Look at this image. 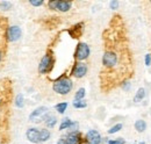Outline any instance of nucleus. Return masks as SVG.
I'll return each mask as SVG.
<instances>
[{"label": "nucleus", "instance_id": "obj_32", "mask_svg": "<svg viewBox=\"0 0 151 144\" xmlns=\"http://www.w3.org/2000/svg\"><path fill=\"white\" fill-rule=\"evenodd\" d=\"M139 144H145V142H139Z\"/></svg>", "mask_w": 151, "mask_h": 144}, {"label": "nucleus", "instance_id": "obj_2", "mask_svg": "<svg viewBox=\"0 0 151 144\" xmlns=\"http://www.w3.org/2000/svg\"><path fill=\"white\" fill-rule=\"evenodd\" d=\"M120 63V55L117 54L116 50H114L112 48H108L105 54L102 56V65L106 70L111 71L114 70Z\"/></svg>", "mask_w": 151, "mask_h": 144}, {"label": "nucleus", "instance_id": "obj_24", "mask_svg": "<svg viewBox=\"0 0 151 144\" xmlns=\"http://www.w3.org/2000/svg\"><path fill=\"white\" fill-rule=\"evenodd\" d=\"M12 8V2L11 1H0V9L2 11H9Z\"/></svg>", "mask_w": 151, "mask_h": 144}, {"label": "nucleus", "instance_id": "obj_29", "mask_svg": "<svg viewBox=\"0 0 151 144\" xmlns=\"http://www.w3.org/2000/svg\"><path fill=\"white\" fill-rule=\"evenodd\" d=\"M119 5H120V2L116 1V0H113V1L109 2V6H111L112 9H117V8H119Z\"/></svg>", "mask_w": 151, "mask_h": 144}, {"label": "nucleus", "instance_id": "obj_31", "mask_svg": "<svg viewBox=\"0 0 151 144\" xmlns=\"http://www.w3.org/2000/svg\"><path fill=\"white\" fill-rule=\"evenodd\" d=\"M2 62V51L0 50V63Z\"/></svg>", "mask_w": 151, "mask_h": 144}, {"label": "nucleus", "instance_id": "obj_3", "mask_svg": "<svg viewBox=\"0 0 151 144\" xmlns=\"http://www.w3.org/2000/svg\"><path fill=\"white\" fill-rule=\"evenodd\" d=\"M73 89V83L70 78H59L52 85V90L59 95H68Z\"/></svg>", "mask_w": 151, "mask_h": 144}, {"label": "nucleus", "instance_id": "obj_28", "mask_svg": "<svg viewBox=\"0 0 151 144\" xmlns=\"http://www.w3.org/2000/svg\"><path fill=\"white\" fill-rule=\"evenodd\" d=\"M144 63L147 66H150L151 65V54H147L144 57Z\"/></svg>", "mask_w": 151, "mask_h": 144}, {"label": "nucleus", "instance_id": "obj_19", "mask_svg": "<svg viewBox=\"0 0 151 144\" xmlns=\"http://www.w3.org/2000/svg\"><path fill=\"white\" fill-rule=\"evenodd\" d=\"M69 106V104L68 102H65V101H63V102H59V104H57L56 106H55V109L57 110V113L58 114H64L65 113V110H66V108Z\"/></svg>", "mask_w": 151, "mask_h": 144}, {"label": "nucleus", "instance_id": "obj_14", "mask_svg": "<svg viewBox=\"0 0 151 144\" xmlns=\"http://www.w3.org/2000/svg\"><path fill=\"white\" fill-rule=\"evenodd\" d=\"M43 121L45 122V126L48 127V128H54V127L56 126L57 123V117L56 116H54L51 113H48L44 117H43Z\"/></svg>", "mask_w": 151, "mask_h": 144}, {"label": "nucleus", "instance_id": "obj_20", "mask_svg": "<svg viewBox=\"0 0 151 144\" xmlns=\"http://www.w3.org/2000/svg\"><path fill=\"white\" fill-rule=\"evenodd\" d=\"M85 95H86V91H85V89H84V87H80L79 90L76 92L75 100L76 101H78V100H84Z\"/></svg>", "mask_w": 151, "mask_h": 144}, {"label": "nucleus", "instance_id": "obj_22", "mask_svg": "<svg viewBox=\"0 0 151 144\" xmlns=\"http://www.w3.org/2000/svg\"><path fill=\"white\" fill-rule=\"evenodd\" d=\"M15 106L18 108H22L23 107V105H24V98H23V95L22 94H18L17 95V98H15Z\"/></svg>", "mask_w": 151, "mask_h": 144}, {"label": "nucleus", "instance_id": "obj_30", "mask_svg": "<svg viewBox=\"0 0 151 144\" xmlns=\"http://www.w3.org/2000/svg\"><path fill=\"white\" fill-rule=\"evenodd\" d=\"M57 144H68V143H66L65 138H64V137H62V138H59V140H58V142H57Z\"/></svg>", "mask_w": 151, "mask_h": 144}, {"label": "nucleus", "instance_id": "obj_13", "mask_svg": "<svg viewBox=\"0 0 151 144\" xmlns=\"http://www.w3.org/2000/svg\"><path fill=\"white\" fill-rule=\"evenodd\" d=\"M83 26H84V23H83V22H80V23H78V24L73 26V27L69 30V34L72 36V37H75V38L80 37L81 34H83V28H84Z\"/></svg>", "mask_w": 151, "mask_h": 144}, {"label": "nucleus", "instance_id": "obj_17", "mask_svg": "<svg viewBox=\"0 0 151 144\" xmlns=\"http://www.w3.org/2000/svg\"><path fill=\"white\" fill-rule=\"evenodd\" d=\"M50 136H51V132H50L49 129H44V128L40 129V142L41 143H44V142L49 141Z\"/></svg>", "mask_w": 151, "mask_h": 144}, {"label": "nucleus", "instance_id": "obj_5", "mask_svg": "<svg viewBox=\"0 0 151 144\" xmlns=\"http://www.w3.org/2000/svg\"><path fill=\"white\" fill-rule=\"evenodd\" d=\"M48 6H49L50 9L65 13V12H69L71 9L72 2L71 1H66V0H51V1L48 2Z\"/></svg>", "mask_w": 151, "mask_h": 144}, {"label": "nucleus", "instance_id": "obj_4", "mask_svg": "<svg viewBox=\"0 0 151 144\" xmlns=\"http://www.w3.org/2000/svg\"><path fill=\"white\" fill-rule=\"evenodd\" d=\"M54 64H55V58L54 55L51 53H47L42 57L40 64H38V72L41 74H47L54 69Z\"/></svg>", "mask_w": 151, "mask_h": 144}, {"label": "nucleus", "instance_id": "obj_11", "mask_svg": "<svg viewBox=\"0 0 151 144\" xmlns=\"http://www.w3.org/2000/svg\"><path fill=\"white\" fill-rule=\"evenodd\" d=\"M68 144H83L84 140L83 136L80 134V131H70L66 134V136L64 137Z\"/></svg>", "mask_w": 151, "mask_h": 144}, {"label": "nucleus", "instance_id": "obj_1", "mask_svg": "<svg viewBox=\"0 0 151 144\" xmlns=\"http://www.w3.org/2000/svg\"><path fill=\"white\" fill-rule=\"evenodd\" d=\"M12 94V84L8 78L0 80V126L7 121L8 105L11 102Z\"/></svg>", "mask_w": 151, "mask_h": 144}, {"label": "nucleus", "instance_id": "obj_21", "mask_svg": "<svg viewBox=\"0 0 151 144\" xmlns=\"http://www.w3.org/2000/svg\"><path fill=\"white\" fill-rule=\"evenodd\" d=\"M72 106L77 109H83V108H86L87 107V102H86V100H78V101H73V104H72Z\"/></svg>", "mask_w": 151, "mask_h": 144}, {"label": "nucleus", "instance_id": "obj_9", "mask_svg": "<svg viewBox=\"0 0 151 144\" xmlns=\"http://www.w3.org/2000/svg\"><path fill=\"white\" fill-rule=\"evenodd\" d=\"M49 113L48 110V107L45 106H41V107H37L35 110H33L29 115V120L32 122H40L41 120H43V117Z\"/></svg>", "mask_w": 151, "mask_h": 144}, {"label": "nucleus", "instance_id": "obj_26", "mask_svg": "<svg viewBox=\"0 0 151 144\" xmlns=\"http://www.w3.org/2000/svg\"><path fill=\"white\" fill-rule=\"evenodd\" d=\"M121 87H122L124 91H129L130 90V87H132V84H130L129 80H124L123 83H121Z\"/></svg>", "mask_w": 151, "mask_h": 144}, {"label": "nucleus", "instance_id": "obj_15", "mask_svg": "<svg viewBox=\"0 0 151 144\" xmlns=\"http://www.w3.org/2000/svg\"><path fill=\"white\" fill-rule=\"evenodd\" d=\"M145 95H147V91H145V89L144 87H139L138 90H137V92L135 93V95H134V102H141L144 98H145Z\"/></svg>", "mask_w": 151, "mask_h": 144}, {"label": "nucleus", "instance_id": "obj_16", "mask_svg": "<svg viewBox=\"0 0 151 144\" xmlns=\"http://www.w3.org/2000/svg\"><path fill=\"white\" fill-rule=\"evenodd\" d=\"M147 122L144 121V120H142V119H139V120H137L135 123H134V128H135V130L137 131V132H139V134H142V132H144L145 130H147Z\"/></svg>", "mask_w": 151, "mask_h": 144}, {"label": "nucleus", "instance_id": "obj_6", "mask_svg": "<svg viewBox=\"0 0 151 144\" xmlns=\"http://www.w3.org/2000/svg\"><path fill=\"white\" fill-rule=\"evenodd\" d=\"M90 54H91V49H90V47H88L87 43H84V42L78 43V45H77L75 51V58L77 60L83 62V60L87 59Z\"/></svg>", "mask_w": 151, "mask_h": 144}, {"label": "nucleus", "instance_id": "obj_12", "mask_svg": "<svg viewBox=\"0 0 151 144\" xmlns=\"http://www.w3.org/2000/svg\"><path fill=\"white\" fill-rule=\"evenodd\" d=\"M26 136H27V140L32 143H41L40 142V129L37 128H29L26 132Z\"/></svg>", "mask_w": 151, "mask_h": 144}, {"label": "nucleus", "instance_id": "obj_27", "mask_svg": "<svg viewBox=\"0 0 151 144\" xmlns=\"http://www.w3.org/2000/svg\"><path fill=\"white\" fill-rule=\"evenodd\" d=\"M29 4L34 7H38V6H42L44 4V1H42V0H30Z\"/></svg>", "mask_w": 151, "mask_h": 144}, {"label": "nucleus", "instance_id": "obj_7", "mask_svg": "<svg viewBox=\"0 0 151 144\" xmlns=\"http://www.w3.org/2000/svg\"><path fill=\"white\" fill-rule=\"evenodd\" d=\"M87 70H88V68H87V65L84 62H77L75 65H73V69L71 71V74L75 78H77V79H80V78H83V77L86 76Z\"/></svg>", "mask_w": 151, "mask_h": 144}, {"label": "nucleus", "instance_id": "obj_25", "mask_svg": "<svg viewBox=\"0 0 151 144\" xmlns=\"http://www.w3.org/2000/svg\"><path fill=\"white\" fill-rule=\"evenodd\" d=\"M108 144H126V141L122 138V137H119V138H115V140H109Z\"/></svg>", "mask_w": 151, "mask_h": 144}, {"label": "nucleus", "instance_id": "obj_18", "mask_svg": "<svg viewBox=\"0 0 151 144\" xmlns=\"http://www.w3.org/2000/svg\"><path fill=\"white\" fill-rule=\"evenodd\" d=\"M72 123H73V121H72L71 119H69V117H64V119L62 120L60 125H59V130L70 129V128H71V126H72Z\"/></svg>", "mask_w": 151, "mask_h": 144}, {"label": "nucleus", "instance_id": "obj_23", "mask_svg": "<svg viewBox=\"0 0 151 144\" xmlns=\"http://www.w3.org/2000/svg\"><path fill=\"white\" fill-rule=\"evenodd\" d=\"M122 128H123V125H122V123H116V125L112 127L111 129H108V134H109V135L116 134V132H119V131H120Z\"/></svg>", "mask_w": 151, "mask_h": 144}, {"label": "nucleus", "instance_id": "obj_8", "mask_svg": "<svg viewBox=\"0 0 151 144\" xmlns=\"http://www.w3.org/2000/svg\"><path fill=\"white\" fill-rule=\"evenodd\" d=\"M85 143L86 144H101L102 137L100 135V132L95 129H91L86 132L85 135Z\"/></svg>", "mask_w": 151, "mask_h": 144}, {"label": "nucleus", "instance_id": "obj_10", "mask_svg": "<svg viewBox=\"0 0 151 144\" xmlns=\"http://www.w3.org/2000/svg\"><path fill=\"white\" fill-rule=\"evenodd\" d=\"M6 35H7V40L9 42H17L18 40H20V37L22 35L21 28H20L19 26H11L7 29Z\"/></svg>", "mask_w": 151, "mask_h": 144}]
</instances>
